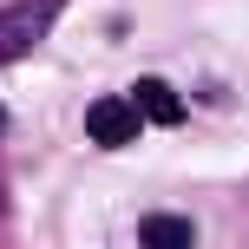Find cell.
Masks as SVG:
<instances>
[{
	"label": "cell",
	"instance_id": "cell-4",
	"mask_svg": "<svg viewBox=\"0 0 249 249\" xmlns=\"http://www.w3.org/2000/svg\"><path fill=\"white\" fill-rule=\"evenodd\" d=\"M197 243V230L184 223V216H164V210H151L144 223H138V249H190Z\"/></svg>",
	"mask_w": 249,
	"mask_h": 249
},
{
	"label": "cell",
	"instance_id": "cell-3",
	"mask_svg": "<svg viewBox=\"0 0 249 249\" xmlns=\"http://www.w3.org/2000/svg\"><path fill=\"white\" fill-rule=\"evenodd\" d=\"M131 105L144 112L151 124H184V99H177L164 79H138V92H131Z\"/></svg>",
	"mask_w": 249,
	"mask_h": 249
},
{
	"label": "cell",
	"instance_id": "cell-2",
	"mask_svg": "<svg viewBox=\"0 0 249 249\" xmlns=\"http://www.w3.org/2000/svg\"><path fill=\"white\" fill-rule=\"evenodd\" d=\"M138 124H144V112L131 99H92L86 105V138L92 144H131Z\"/></svg>",
	"mask_w": 249,
	"mask_h": 249
},
{
	"label": "cell",
	"instance_id": "cell-1",
	"mask_svg": "<svg viewBox=\"0 0 249 249\" xmlns=\"http://www.w3.org/2000/svg\"><path fill=\"white\" fill-rule=\"evenodd\" d=\"M53 13H59V0H20V7H7V13H0V66H7V59H20L26 46H39V39H46Z\"/></svg>",
	"mask_w": 249,
	"mask_h": 249
},
{
	"label": "cell",
	"instance_id": "cell-5",
	"mask_svg": "<svg viewBox=\"0 0 249 249\" xmlns=\"http://www.w3.org/2000/svg\"><path fill=\"white\" fill-rule=\"evenodd\" d=\"M0 131H7V105H0Z\"/></svg>",
	"mask_w": 249,
	"mask_h": 249
}]
</instances>
